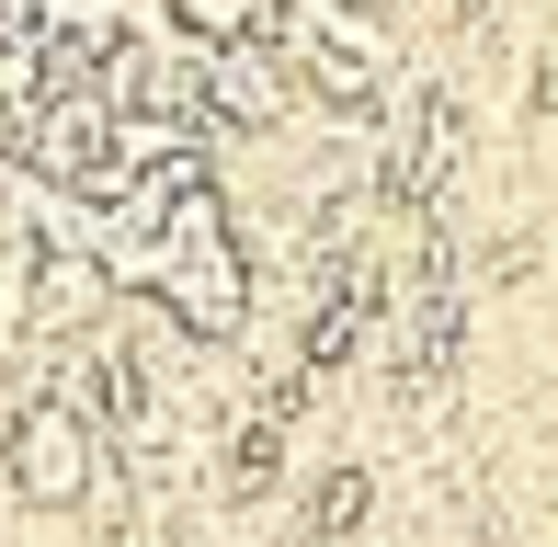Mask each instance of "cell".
Wrapping results in <instances>:
<instances>
[{"label":"cell","instance_id":"cell-3","mask_svg":"<svg viewBox=\"0 0 558 547\" xmlns=\"http://www.w3.org/2000/svg\"><path fill=\"white\" fill-rule=\"evenodd\" d=\"M104 296H114L104 252H58V263H46V285H35V319H46V331H92Z\"/></svg>","mask_w":558,"mask_h":547},{"label":"cell","instance_id":"cell-2","mask_svg":"<svg viewBox=\"0 0 558 547\" xmlns=\"http://www.w3.org/2000/svg\"><path fill=\"white\" fill-rule=\"evenodd\" d=\"M206 104H217V114H240V126H286V114L308 104V81H296V58H274V46H217Z\"/></svg>","mask_w":558,"mask_h":547},{"label":"cell","instance_id":"cell-1","mask_svg":"<svg viewBox=\"0 0 558 547\" xmlns=\"http://www.w3.org/2000/svg\"><path fill=\"white\" fill-rule=\"evenodd\" d=\"M12 479H23V502H81V490L104 479V434H92V411H69V400L23 411V434H12Z\"/></svg>","mask_w":558,"mask_h":547},{"label":"cell","instance_id":"cell-4","mask_svg":"<svg viewBox=\"0 0 558 547\" xmlns=\"http://www.w3.org/2000/svg\"><path fill=\"white\" fill-rule=\"evenodd\" d=\"M524 104H536V114H558V58H536V81H524Z\"/></svg>","mask_w":558,"mask_h":547}]
</instances>
